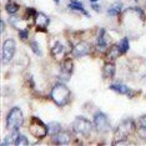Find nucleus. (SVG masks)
<instances>
[{
    "label": "nucleus",
    "instance_id": "obj_12",
    "mask_svg": "<svg viewBox=\"0 0 146 146\" xmlns=\"http://www.w3.org/2000/svg\"><path fill=\"white\" fill-rule=\"evenodd\" d=\"M96 46H98V50L101 52L108 50V41H106V38H105V29H100V31H99Z\"/></svg>",
    "mask_w": 146,
    "mask_h": 146
},
{
    "label": "nucleus",
    "instance_id": "obj_13",
    "mask_svg": "<svg viewBox=\"0 0 146 146\" xmlns=\"http://www.w3.org/2000/svg\"><path fill=\"white\" fill-rule=\"evenodd\" d=\"M71 136L68 131H60L59 134L54 135V141L59 145H68L70 142Z\"/></svg>",
    "mask_w": 146,
    "mask_h": 146
},
{
    "label": "nucleus",
    "instance_id": "obj_11",
    "mask_svg": "<svg viewBox=\"0 0 146 146\" xmlns=\"http://www.w3.org/2000/svg\"><path fill=\"white\" fill-rule=\"evenodd\" d=\"M72 68H74V64H72V60L69 58H66L62 60L61 65H60V70H61V75L66 76L69 79V76L72 72Z\"/></svg>",
    "mask_w": 146,
    "mask_h": 146
},
{
    "label": "nucleus",
    "instance_id": "obj_6",
    "mask_svg": "<svg viewBox=\"0 0 146 146\" xmlns=\"http://www.w3.org/2000/svg\"><path fill=\"white\" fill-rule=\"evenodd\" d=\"M16 51V44L13 39H6L3 44V50H1V61L6 64V62L11 61L14 58V54Z\"/></svg>",
    "mask_w": 146,
    "mask_h": 146
},
{
    "label": "nucleus",
    "instance_id": "obj_21",
    "mask_svg": "<svg viewBox=\"0 0 146 146\" xmlns=\"http://www.w3.org/2000/svg\"><path fill=\"white\" fill-rule=\"evenodd\" d=\"M5 10L9 13V14H15V13L19 11V5L16 4L15 1H13V0H10V1L6 3L5 5Z\"/></svg>",
    "mask_w": 146,
    "mask_h": 146
},
{
    "label": "nucleus",
    "instance_id": "obj_30",
    "mask_svg": "<svg viewBox=\"0 0 146 146\" xmlns=\"http://www.w3.org/2000/svg\"><path fill=\"white\" fill-rule=\"evenodd\" d=\"M54 1L56 3V4H58V3H59V0H54Z\"/></svg>",
    "mask_w": 146,
    "mask_h": 146
},
{
    "label": "nucleus",
    "instance_id": "obj_17",
    "mask_svg": "<svg viewBox=\"0 0 146 146\" xmlns=\"http://www.w3.org/2000/svg\"><path fill=\"white\" fill-rule=\"evenodd\" d=\"M121 10H122V4L121 3H119V1H116L110 6V8H109L108 14L110 16H117L121 13Z\"/></svg>",
    "mask_w": 146,
    "mask_h": 146
},
{
    "label": "nucleus",
    "instance_id": "obj_24",
    "mask_svg": "<svg viewBox=\"0 0 146 146\" xmlns=\"http://www.w3.org/2000/svg\"><path fill=\"white\" fill-rule=\"evenodd\" d=\"M30 46H31V50L34 51L36 55H41V54H42V52H41V49H40V45H39L36 41H31Z\"/></svg>",
    "mask_w": 146,
    "mask_h": 146
},
{
    "label": "nucleus",
    "instance_id": "obj_9",
    "mask_svg": "<svg viewBox=\"0 0 146 146\" xmlns=\"http://www.w3.org/2000/svg\"><path fill=\"white\" fill-rule=\"evenodd\" d=\"M34 23H35L36 28H38V30L45 31L50 20H49V18L44 14V13H36L34 15Z\"/></svg>",
    "mask_w": 146,
    "mask_h": 146
},
{
    "label": "nucleus",
    "instance_id": "obj_16",
    "mask_svg": "<svg viewBox=\"0 0 146 146\" xmlns=\"http://www.w3.org/2000/svg\"><path fill=\"white\" fill-rule=\"evenodd\" d=\"M120 49H119V45H112L111 48H109V51H108V61H115L116 59L119 58V55H120Z\"/></svg>",
    "mask_w": 146,
    "mask_h": 146
},
{
    "label": "nucleus",
    "instance_id": "obj_27",
    "mask_svg": "<svg viewBox=\"0 0 146 146\" xmlns=\"http://www.w3.org/2000/svg\"><path fill=\"white\" fill-rule=\"evenodd\" d=\"M91 8H92V9H94V10H95V11H101V8H100V5L95 4V3H92Z\"/></svg>",
    "mask_w": 146,
    "mask_h": 146
},
{
    "label": "nucleus",
    "instance_id": "obj_23",
    "mask_svg": "<svg viewBox=\"0 0 146 146\" xmlns=\"http://www.w3.org/2000/svg\"><path fill=\"white\" fill-rule=\"evenodd\" d=\"M15 145L16 146H26V145H29V140L26 139V136L24 135H19L18 136V139H16V141H15Z\"/></svg>",
    "mask_w": 146,
    "mask_h": 146
},
{
    "label": "nucleus",
    "instance_id": "obj_8",
    "mask_svg": "<svg viewBox=\"0 0 146 146\" xmlns=\"http://www.w3.org/2000/svg\"><path fill=\"white\" fill-rule=\"evenodd\" d=\"M90 44L86 41H79L78 44H76L74 48H72V55L75 56V58H82V56L88 55L89 52H90Z\"/></svg>",
    "mask_w": 146,
    "mask_h": 146
},
{
    "label": "nucleus",
    "instance_id": "obj_7",
    "mask_svg": "<svg viewBox=\"0 0 146 146\" xmlns=\"http://www.w3.org/2000/svg\"><path fill=\"white\" fill-rule=\"evenodd\" d=\"M94 127L96 129L98 132H108L109 129H110V121H109V117L106 116L104 112H96L94 115Z\"/></svg>",
    "mask_w": 146,
    "mask_h": 146
},
{
    "label": "nucleus",
    "instance_id": "obj_22",
    "mask_svg": "<svg viewBox=\"0 0 146 146\" xmlns=\"http://www.w3.org/2000/svg\"><path fill=\"white\" fill-rule=\"evenodd\" d=\"M129 48H130L129 39L127 38H122L120 40V42H119V49H120V52H121V54H125V52L129 50Z\"/></svg>",
    "mask_w": 146,
    "mask_h": 146
},
{
    "label": "nucleus",
    "instance_id": "obj_19",
    "mask_svg": "<svg viewBox=\"0 0 146 146\" xmlns=\"http://www.w3.org/2000/svg\"><path fill=\"white\" fill-rule=\"evenodd\" d=\"M69 8H70V9H72V10H78V11H81L82 14H85V15H89L88 13L85 11V9H84V5H82L80 1H78V0H71V1L69 3Z\"/></svg>",
    "mask_w": 146,
    "mask_h": 146
},
{
    "label": "nucleus",
    "instance_id": "obj_20",
    "mask_svg": "<svg viewBox=\"0 0 146 146\" xmlns=\"http://www.w3.org/2000/svg\"><path fill=\"white\" fill-rule=\"evenodd\" d=\"M18 136H19V132L18 130H15V131H13V134L10 136H8V137L5 139L4 141H3V146H6V145H15V141H16V139H18Z\"/></svg>",
    "mask_w": 146,
    "mask_h": 146
},
{
    "label": "nucleus",
    "instance_id": "obj_26",
    "mask_svg": "<svg viewBox=\"0 0 146 146\" xmlns=\"http://www.w3.org/2000/svg\"><path fill=\"white\" fill-rule=\"evenodd\" d=\"M19 35H20V38L23 40H26L29 36V29L25 28V29H23V30H19Z\"/></svg>",
    "mask_w": 146,
    "mask_h": 146
},
{
    "label": "nucleus",
    "instance_id": "obj_2",
    "mask_svg": "<svg viewBox=\"0 0 146 146\" xmlns=\"http://www.w3.org/2000/svg\"><path fill=\"white\" fill-rule=\"evenodd\" d=\"M135 129V124L132 120H124L117 125V127L114 131V144L117 145L121 141L126 140Z\"/></svg>",
    "mask_w": 146,
    "mask_h": 146
},
{
    "label": "nucleus",
    "instance_id": "obj_25",
    "mask_svg": "<svg viewBox=\"0 0 146 146\" xmlns=\"http://www.w3.org/2000/svg\"><path fill=\"white\" fill-rule=\"evenodd\" d=\"M139 126H140L141 130L146 131V115H142L140 119H139Z\"/></svg>",
    "mask_w": 146,
    "mask_h": 146
},
{
    "label": "nucleus",
    "instance_id": "obj_14",
    "mask_svg": "<svg viewBox=\"0 0 146 146\" xmlns=\"http://www.w3.org/2000/svg\"><path fill=\"white\" fill-rule=\"evenodd\" d=\"M115 75V65L110 61H106L102 68V76L104 79H112Z\"/></svg>",
    "mask_w": 146,
    "mask_h": 146
},
{
    "label": "nucleus",
    "instance_id": "obj_28",
    "mask_svg": "<svg viewBox=\"0 0 146 146\" xmlns=\"http://www.w3.org/2000/svg\"><path fill=\"white\" fill-rule=\"evenodd\" d=\"M0 24H1V33H3V31H4V29H5V24H4V21H3V20L0 21Z\"/></svg>",
    "mask_w": 146,
    "mask_h": 146
},
{
    "label": "nucleus",
    "instance_id": "obj_3",
    "mask_svg": "<svg viewBox=\"0 0 146 146\" xmlns=\"http://www.w3.org/2000/svg\"><path fill=\"white\" fill-rule=\"evenodd\" d=\"M23 124H24V115H23V111L15 106V108H13L8 114V117H6V126H8L9 130L15 131V130H19Z\"/></svg>",
    "mask_w": 146,
    "mask_h": 146
},
{
    "label": "nucleus",
    "instance_id": "obj_4",
    "mask_svg": "<svg viewBox=\"0 0 146 146\" xmlns=\"http://www.w3.org/2000/svg\"><path fill=\"white\" fill-rule=\"evenodd\" d=\"M29 132L36 139H44L48 132V126H46L44 122H42L39 117L36 116H33L30 124H29Z\"/></svg>",
    "mask_w": 146,
    "mask_h": 146
},
{
    "label": "nucleus",
    "instance_id": "obj_10",
    "mask_svg": "<svg viewBox=\"0 0 146 146\" xmlns=\"http://www.w3.org/2000/svg\"><path fill=\"white\" fill-rule=\"evenodd\" d=\"M110 89L112 91L117 92V94L126 95V96H129V98H134V96L137 94V91H134L132 89L127 88L126 85H122V84H112V85H110Z\"/></svg>",
    "mask_w": 146,
    "mask_h": 146
},
{
    "label": "nucleus",
    "instance_id": "obj_1",
    "mask_svg": "<svg viewBox=\"0 0 146 146\" xmlns=\"http://www.w3.org/2000/svg\"><path fill=\"white\" fill-rule=\"evenodd\" d=\"M50 98L58 106H65L70 100V90L65 84L59 82L51 89Z\"/></svg>",
    "mask_w": 146,
    "mask_h": 146
},
{
    "label": "nucleus",
    "instance_id": "obj_15",
    "mask_svg": "<svg viewBox=\"0 0 146 146\" xmlns=\"http://www.w3.org/2000/svg\"><path fill=\"white\" fill-rule=\"evenodd\" d=\"M51 55L54 56L55 59H61L62 56L65 55V48L62 46L61 42L56 41L54 44V46L51 48Z\"/></svg>",
    "mask_w": 146,
    "mask_h": 146
},
{
    "label": "nucleus",
    "instance_id": "obj_29",
    "mask_svg": "<svg viewBox=\"0 0 146 146\" xmlns=\"http://www.w3.org/2000/svg\"><path fill=\"white\" fill-rule=\"evenodd\" d=\"M91 3H96V1H99V0H90Z\"/></svg>",
    "mask_w": 146,
    "mask_h": 146
},
{
    "label": "nucleus",
    "instance_id": "obj_18",
    "mask_svg": "<svg viewBox=\"0 0 146 146\" xmlns=\"http://www.w3.org/2000/svg\"><path fill=\"white\" fill-rule=\"evenodd\" d=\"M61 131V125L59 124V122H56V121H52V122H49V125H48V132L50 135H56V134H59V132Z\"/></svg>",
    "mask_w": 146,
    "mask_h": 146
},
{
    "label": "nucleus",
    "instance_id": "obj_5",
    "mask_svg": "<svg viewBox=\"0 0 146 146\" xmlns=\"http://www.w3.org/2000/svg\"><path fill=\"white\" fill-rule=\"evenodd\" d=\"M72 130L76 135L89 136L92 131V124L84 116H78L72 122Z\"/></svg>",
    "mask_w": 146,
    "mask_h": 146
}]
</instances>
